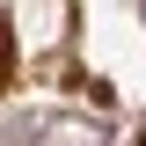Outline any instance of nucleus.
<instances>
[{
  "label": "nucleus",
  "instance_id": "nucleus-1",
  "mask_svg": "<svg viewBox=\"0 0 146 146\" xmlns=\"http://www.w3.org/2000/svg\"><path fill=\"white\" fill-rule=\"evenodd\" d=\"M7 66H15V36H7V22H0V88H7Z\"/></svg>",
  "mask_w": 146,
  "mask_h": 146
}]
</instances>
